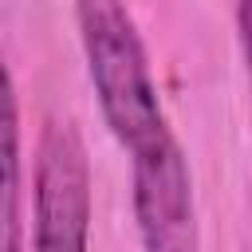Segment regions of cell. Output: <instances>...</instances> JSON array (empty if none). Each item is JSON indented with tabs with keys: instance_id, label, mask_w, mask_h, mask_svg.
<instances>
[{
	"instance_id": "obj_1",
	"label": "cell",
	"mask_w": 252,
	"mask_h": 252,
	"mask_svg": "<svg viewBox=\"0 0 252 252\" xmlns=\"http://www.w3.org/2000/svg\"><path fill=\"white\" fill-rule=\"evenodd\" d=\"M79 43L106 130L130 158V173L185 158L169 130L146 43L126 0H75Z\"/></svg>"
},
{
	"instance_id": "obj_2",
	"label": "cell",
	"mask_w": 252,
	"mask_h": 252,
	"mask_svg": "<svg viewBox=\"0 0 252 252\" xmlns=\"http://www.w3.org/2000/svg\"><path fill=\"white\" fill-rule=\"evenodd\" d=\"M35 228L43 252H83L91 240V161L71 118H43L35 138Z\"/></svg>"
},
{
	"instance_id": "obj_3",
	"label": "cell",
	"mask_w": 252,
	"mask_h": 252,
	"mask_svg": "<svg viewBox=\"0 0 252 252\" xmlns=\"http://www.w3.org/2000/svg\"><path fill=\"white\" fill-rule=\"evenodd\" d=\"M20 165H24V146H20V98L12 75L4 79V252H20Z\"/></svg>"
},
{
	"instance_id": "obj_4",
	"label": "cell",
	"mask_w": 252,
	"mask_h": 252,
	"mask_svg": "<svg viewBox=\"0 0 252 252\" xmlns=\"http://www.w3.org/2000/svg\"><path fill=\"white\" fill-rule=\"evenodd\" d=\"M236 39H240L244 71H248V91H252V0L236 4Z\"/></svg>"
}]
</instances>
